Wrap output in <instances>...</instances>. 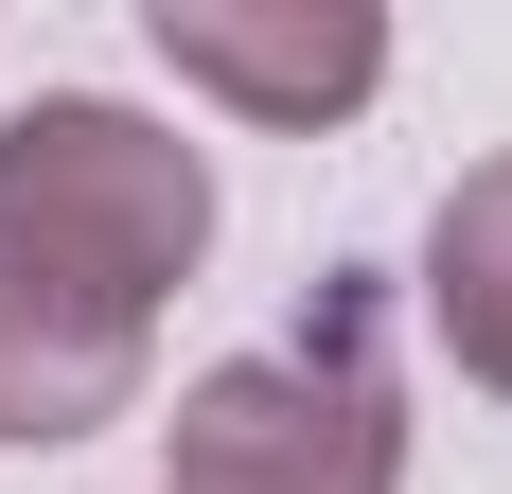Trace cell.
<instances>
[{
	"label": "cell",
	"instance_id": "3957f363",
	"mask_svg": "<svg viewBox=\"0 0 512 494\" xmlns=\"http://www.w3.org/2000/svg\"><path fill=\"white\" fill-rule=\"evenodd\" d=\"M142 36L177 89L248 106V124H354L371 89H389V18L371 0H142Z\"/></svg>",
	"mask_w": 512,
	"mask_h": 494
},
{
	"label": "cell",
	"instance_id": "277c9868",
	"mask_svg": "<svg viewBox=\"0 0 512 494\" xmlns=\"http://www.w3.org/2000/svg\"><path fill=\"white\" fill-rule=\"evenodd\" d=\"M142 318H106V300L36 283V265H0V442L53 459V442H89V424H124L142 406Z\"/></svg>",
	"mask_w": 512,
	"mask_h": 494
},
{
	"label": "cell",
	"instance_id": "7a4b0ae2",
	"mask_svg": "<svg viewBox=\"0 0 512 494\" xmlns=\"http://www.w3.org/2000/svg\"><path fill=\"white\" fill-rule=\"evenodd\" d=\"M159 442H177L159 494H407V406H389L371 300H318V336L195 371Z\"/></svg>",
	"mask_w": 512,
	"mask_h": 494
},
{
	"label": "cell",
	"instance_id": "5b68a950",
	"mask_svg": "<svg viewBox=\"0 0 512 494\" xmlns=\"http://www.w3.org/2000/svg\"><path fill=\"white\" fill-rule=\"evenodd\" d=\"M424 336L460 353V389L512 406V159L442 177V212H424Z\"/></svg>",
	"mask_w": 512,
	"mask_h": 494
},
{
	"label": "cell",
	"instance_id": "6da1fadb",
	"mask_svg": "<svg viewBox=\"0 0 512 494\" xmlns=\"http://www.w3.org/2000/svg\"><path fill=\"white\" fill-rule=\"evenodd\" d=\"M0 265L159 336V300L212 265V159L124 89H36L0 124Z\"/></svg>",
	"mask_w": 512,
	"mask_h": 494
}]
</instances>
